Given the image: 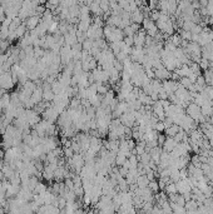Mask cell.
I'll use <instances>...</instances> for the list:
<instances>
[{
	"label": "cell",
	"instance_id": "cell-2",
	"mask_svg": "<svg viewBox=\"0 0 213 214\" xmlns=\"http://www.w3.org/2000/svg\"><path fill=\"white\" fill-rule=\"evenodd\" d=\"M201 66L203 68V69H206V68H208V66H209V64H208V60H203V62L201 63Z\"/></svg>",
	"mask_w": 213,
	"mask_h": 214
},
{
	"label": "cell",
	"instance_id": "cell-3",
	"mask_svg": "<svg viewBox=\"0 0 213 214\" xmlns=\"http://www.w3.org/2000/svg\"><path fill=\"white\" fill-rule=\"evenodd\" d=\"M156 128H157L158 130H163V129H164V125L162 124V123H159V124H157V126H156Z\"/></svg>",
	"mask_w": 213,
	"mask_h": 214
},
{
	"label": "cell",
	"instance_id": "cell-1",
	"mask_svg": "<svg viewBox=\"0 0 213 214\" xmlns=\"http://www.w3.org/2000/svg\"><path fill=\"white\" fill-rule=\"evenodd\" d=\"M150 188H152V189L154 190V192H157V190H158V184H157L156 182H152V183H150Z\"/></svg>",
	"mask_w": 213,
	"mask_h": 214
},
{
	"label": "cell",
	"instance_id": "cell-4",
	"mask_svg": "<svg viewBox=\"0 0 213 214\" xmlns=\"http://www.w3.org/2000/svg\"><path fill=\"white\" fill-rule=\"evenodd\" d=\"M211 122H212V124H213V117H212V119H211Z\"/></svg>",
	"mask_w": 213,
	"mask_h": 214
}]
</instances>
